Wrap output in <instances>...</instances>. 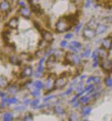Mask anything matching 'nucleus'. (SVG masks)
<instances>
[{
	"label": "nucleus",
	"mask_w": 112,
	"mask_h": 121,
	"mask_svg": "<svg viewBox=\"0 0 112 121\" xmlns=\"http://www.w3.org/2000/svg\"><path fill=\"white\" fill-rule=\"evenodd\" d=\"M93 78H94V77H89L88 78V80H87L86 82H87V83H90V82H92V81H93Z\"/></svg>",
	"instance_id": "de8ad7c7"
},
{
	"label": "nucleus",
	"mask_w": 112,
	"mask_h": 121,
	"mask_svg": "<svg viewBox=\"0 0 112 121\" xmlns=\"http://www.w3.org/2000/svg\"><path fill=\"white\" fill-rule=\"evenodd\" d=\"M18 24H19V20L17 18L14 17V18H12L10 20V21L8 23V25L11 29H16L18 27Z\"/></svg>",
	"instance_id": "9b49d317"
},
{
	"label": "nucleus",
	"mask_w": 112,
	"mask_h": 121,
	"mask_svg": "<svg viewBox=\"0 0 112 121\" xmlns=\"http://www.w3.org/2000/svg\"><path fill=\"white\" fill-rule=\"evenodd\" d=\"M68 82V80L67 77H61L59 78H56L54 81V89H61L64 87Z\"/></svg>",
	"instance_id": "7ed1b4c3"
},
{
	"label": "nucleus",
	"mask_w": 112,
	"mask_h": 121,
	"mask_svg": "<svg viewBox=\"0 0 112 121\" xmlns=\"http://www.w3.org/2000/svg\"><path fill=\"white\" fill-rule=\"evenodd\" d=\"M22 73L23 74V75L25 77H31L33 73V69L31 66H27L23 68V70Z\"/></svg>",
	"instance_id": "4468645a"
},
{
	"label": "nucleus",
	"mask_w": 112,
	"mask_h": 121,
	"mask_svg": "<svg viewBox=\"0 0 112 121\" xmlns=\"http://www.w3.org/2000/svg\"><path fill=\"white\" fill-rule=\"evenodd\" d=\"M29 102H30L29 99H26V100H24V103L25 104H28L29 103Z\"/></svg>",
	"instance_id": "864d4df0"
},
{
	"label": "nucleus",
	"mask_w": 112,
	"mask_h": 121,
	"mask_svg": "<svg viewBox=\"0 0 112 121\" xmlns=\"http://www.w3.org/2000/svg\"><path fill=\"white\" fill-rule=\"evenodd\" d=\"M102 45L103 48L110 50L112 48V37H107L105 39H103L102 43Z\"/></svg>",
	"instance_id": "6e6552de"
},
{
	"label": "nucleus",
	"mask_w": 112,
	"mask_h": 121,
	"mask_svg": "<svg viewBox=\"0 0 112 121\" xmlns=\"http://www.w3.org/2000/svg\"><path fill=\"white\" fill-rule=\"evenodd\" d=\"M71 2L74 4L75 5H81V4L82 3L83 0H71Z\"/></svg>",
	"instance_id": "72a5a7b5"
},
{
	"label": "nucleus",
	"mask_w": 112,
	"mask_h": 121,
	"mask_svg": "<svg viewBox=\"0 0 112 121\" xmlns=\"http://www.w3.org/2000/svg\"><path fill=\"white\" fill-rule=\"evenodd\" d=\"M33 118V115L31 114V113H28L26 116L24 117V121H32Z\"/></svg>",
	"instance_id": "2f4dec72"
},
{
	"label": "nucleus",
	"mask_w": 112,
	"mask_h": 121,
	"mask_svg": "<svg viewBox=\"0 0 112 121\" xmlns=\"http://www.w3.org/2000/svg\"><path fill=\"white\" fill-rule=\"evenodd\" d=\"M34 86L35 87H36L37 89H39H39H42L44 87V84L41 82V81H37L34 83Z\"/></svg>",
	"instance_id": "cd10ccee"
},
{
	"label": "nucleus",
	"mask_w": 112,
	"mask_h": 121,
	"mask_svg": "<svg viewBox=\"0 0 112 121\" xmlns=\"http://www.w3.org/2000/svg\"><path fill=\"white\" fill-rule=\"evenodd\" d=\"M15 110H25V108L23 106L17 107V108H15Z\"/></svg>",
	"instance_id": "49530a36"
},
{
	"label": "nucleus",
	"mask_w": 112,
	"mask_h": 121,
	"mask_svg": "<svg viewBox=\"0 0 112 121\" xmlns=\"http://www.w3.org/2000/svg\"><path fill=\"white\" fill-rule=\"evenodd\" d=\"M107 29V26L106 25L104 24H99L98 25L97 27L95 29V32L97 35L102 34L103 33H105Z\"/></svg>",
	"instance_id": "ddd939ff"
},
{
	"label": "nucleus",
	"mask_w": 112,
	"mask_h": 121,
	"mask_svg": "<svg viewBox=\"0 0 112 121\" xmlns=\"http://www.w3.org/2000/svg\"><path fill=\"white\" fill-rule=\"evenodd\" d=\"M8 85V81L7 78L3 75H0V87L5 88Z\"/></svg>",
	"instance_id": "dca6fc26"
},
{
	"label": "nucleus",
	"mask_w": 112,
	"mask_h": 121,
	"mask_svg": "<svg viewBox=\"0 0 112 121\" xmlns=\"http://www.w3.org/2000/svg\"><path fill=\"white\" fill-rule=\"evenodd\" d=\"M98 25V24L96 22L95 20H90L88 23L86 24V27H88L89 29L95 30L96 28L97 27Z\"/></svg>",
	"instance_id": "a211bd4d"
},
{
	"label": "nucleus",
	"mask_w": 112,
	"mask_h": 121,
	"mask_svg": "<svg viewBox=\"0 0 112 121\" xmlns=\"http://www.w3.org/2000/svg\"><path fill=\"white\" fill-rule=\"evenodd\" d=\"M98 62H94V64H93V67L94 68H96L98 66Z\"/></svg>",
	"instance_id": "3c124183"
},
{
	"label": "nucleus",
	"mask_w": 112,
	"mask_h": 121,
	"mask_svg": "<svg viewBox=\"0 0 112 121\" xmlns=\"http://www.w3.org/2000/svg\"><path fill=\"white\" fill-rule=\"evenodd\" d=\"M71 28L72 26L69 24L65 16L60 18L56 24V31L58 33H64L68 31Z\"/></svg>",
	"instance_id": "f257e3e1"
},
{
	"label": "nucleus",
	"mask_w": 112,
	"mask_h": 121,
	"mask_svg": "<svg viewBox=\"0 0 112 121\" xmlns=\"http://www.w3.org/2000/svg\"><path fill=\"white\" fill-rule=\"evenodd\" d=\"M92 3V1L91 0H86V5H85V7L86 8H89L90 5Z\"/></svg>",
	"instance_id": "79ce46f5"
},
{
	"label": "nucleus",
	"mask_w": 112,
	"mask_h": 121,
	"mask_svg": "<svg viewBox=\"0 0 112 121\" xmlns=\"http://www.w3.org/2000/svg\"><path fill=\"white\" fill-rule=\"evenodd\" d=\"M54 97H55V96H54V95H50V96H48V97H46V98H44V101L45 102H48V100L51 99H52V98H54Z\"/></svg>",
	"instance_id": "a19ab883"
},
{
	"label": "nucleus",
	"mask_w": 112,
	"mask_h": 121,
	"mask_svg": "<svg viewBox=\"0 0 112 121\" xmlns=\"http://www.w3.org/2000/svg\"><path fill=\"white\" fill-rule=\"evenodd\" d=\"M19 12L22 16L26 18H29L31 16V11L25 7H23L20 10H19Z\"/></svg>",
	"instance_id": "f8f14e48"
},
{
	"label": "nucleus",
	"mask_w": 112,
	"mask_h": 121,
	"mask_svg": "<svg viewBox=\"0 0 112 121\" xmlns=\"http://www.w3.org/2000/svg\"><path fill=\"white\" fill-rule=\"evenodd\" d=\"M19 5H20V6H21L22 8H23V7H25V4H24L23 1H19Z\"/></svg>",
	"instance_id": "09e8293b"
},
{
	"label": "nucleus",
	"mask_w": 112,
	"mask_h": 121,
	"mask_svg": "<svg viewBox=\"0 0 112 121\" xmlns=\"http://www.w3.org/2000/svg\"><path fill=\"white\" fill-rule=\"evenodd\" d=\"M10 5L8 0H4L0 3V10L2 12H7L10 10Z\"/></svg>",
	"instance_id": "9d476101"
},
{
	"label": "nucleus",
	"mask_w": 112,
	"mask_h": 121,
	"mask_svg": "<svg viewBox=\"0 0 112 121\" xmlns=\"http://www.w3.org/2000/svg\"><path fill=\"white\" fill-rule=\"evenodd\" d=\"M81 27H82V24H79V25H77L76 29H75V32H76V33H78V31L79 30V29H81Z\"/></svg>",
	"instance_id": "a18cd8bd"
},
{
	"label": "nucleus",
	"mask_w": 112,
	"mask_h": 121,
	"mask_svg": "<svg viewBox=\"0 0 112 121\" xmlns=\"http://www.w3.org/2000/svg\"><path fill=\"white\" fill-rule=\"evenodd\" d=\"M78 118V116L75 114H71V116H70V120L71 121H77Z\"/></svg>",
	"instance_id": "c9c22d12"
},
{
	"label": "nucleus",
	"mask_w": 112,
	"mask_h": 121,
	"mask_svg": "<svg viewBox=\"0 0 112 121\" xmlns=\"http://www.w3.org/2000/svg\"><path fill=\"white\" fill-rule=\"evenodd\" d=\"M79 102H75L73 106L74 107V108H75V107H78L79 106Z\"/></svg>",
	"instance_id": "8fccbe9b"
},
{
	"label": "nucleus",
	"mask_w": 112,
	"mask_h": 121,
	"mask_svg": "<svg viewBox=\"0 0 112 121\" xmlns=\"http://www.w3.org/2000/svg\"><path fill=\"white\" fill-rule=\"evenodd\" d=\"M55 75L56 74H50L48 78L46 80V85H45V88L48 92H51L52 90H54V84L55 80L56 79Z\"/></svg>",
	"instance_id": "f03ea898"
},
{
	"label": "nucleus",
	"mask_w": 112,
	"mask_h": 121,
	"mask_svg": "<svg viewBox=\"0 0 112 121\" xmlns=\"http://www.w3.org/2000/svg\"><path fill=\"white\" fill-rule=\"evenodd\" d=\"M9 34H10L9 31H3L1 33V38L5 43H8L9 42V37H8Z\"/></svg>",
	"instance_id": "aec40b11"
},
{
	"label": "nucleus",
	"mask_w": 112,
	"mask_h": 121,
	"mask_svg": "<svg viewBox=\"0 0 112 121\" xmlns=\"http://www.w3.org/2000/svg\"><path fill=\"white\" fill-rule=\"evenodd\" d=\"M105 83L108 87H112V78L110 77H107L105 79Z\"/></svg>",
	"instance_id": "c756f323"
},
{
	"label": "nucleus",
	"mask_w": 112,
	"mask_h": 121,
	"mask_svg": "<svg viewBox=\"0 0 112 121\" xmlns=\"http://www.w3.org/2000/svg\"><path fill=\"white\" fill-rule=\"evenodd\" d=\"M72 90H73V87H69L68 89H67V91L66 92L64 93L63 95H68V94H69V93H71Z\"/></svg>",
	"instance_id": "ea45409f"
},
{
	"label": "nucleus",
	"mask_w": 112,
	"mask_h": 121,
	"mask_svg": "<svg viewBox=\"0 0 112 121\" xmlns=\"http://www.w3.org/2000/svg\"><path fill=\"white\" fill-rule=\"evenodd\" d=\"M39 100L38 99H33L32 102H31V105L32 106H36L38 104H39Z\"/></svg>",
	"instance_id": "f704fd0d"
},
{
	"label": "nucleus",
	"mask_w": 112,
	"mask_h": 121,
	"mask_svg": "<svg viewBox=\"0 0 112 121\" xmlns=\"http://www.w3.org/2000/svg\"><path fill=\"white\" fill-rule=\"evenodd\" d=\"M67 45V42L66 41H63L61 43V46L62 48H65L66 46Z\"/></svg>",
	"instance_id": "37998d69"
},
{
	"label": "nucleus",
	"mask_w": 112,
	"mask_h": 121,
	"mask_svg": "<svg viewBox=\"0 0 112 121\" xmlns=\"http://www.w3.org/2000/svg\"><path fill=\"white\" fill-rule=\"evenodd\" d=\"M40 33H41V35H42V37H43V39H44V41H47L48 43H52V42H53V35L51 34L50 32L46 31V30H45L43 29V30L40 32Z\"/></svg>",
	"instance_id": "0eeeda50"
},
{
	"label": "nucleus",
	"mask_w": 112,
	"mask_h": 121,
	"mask_svg": "<svg viewBox=\"0 0 112 121\" xmlns=\"http://www.w3.org/2000/svg\"><path fill=\"white\" fill-rule=\"evenodd\" d=\"M90 49H86L82 54H81V56L82 57H86V58H88L90 55Z\"/></svg>",
	"instance_id": "c85d7f7f"
},
{
	"label": "nucleus",
	"mask_w": 112,
	"mask_h": 121,
	"mask_svg": "<svg viewBox=\"0 0 112 121\" xmlns=\"http://www.w3.org/2000/svg\"><path fill=\"white\" fill-rule=\"evenodd\" d=\"M19 91V88L16 85H10L8 88V91L10 94H15Z\"/></svg>",
	"instance_id": "6ab92c4d"
},
{
	"label": "nucleus",
	"mask_w": 112,
	"mask_h": 121,
	"mask_svg": "<svg viewBox=\"0 0 112 121\" xmlns=\"http://www.w3.org/2000/svg\"><path fill=\"white\" fill-rule=\"evenodd\" d=\"M65 58H67L71 62L72 65L73 64H79L80 63V58L78 56V55L75 54L74 53H67L65 54Z\"/></svg>",
	"instance_id": "20e7f679"
},
{
	"label": "nucleus",
	"mask_w": 112,
	"mask_h": 121,
	"mask_svg": "<svg viewBox=\"0 0 112 121\" xmlns=\"http://www.w3.org/2000/svg\"><path fill=\"white\" fill-rule=\"evenodd\" d=\"M3 103H8V104H16L17 103L18 100L15 97H10V98H5L3 99Z\"/></svg>",
	"instance_id": "4be33fe9"
},
{
	"label": "nucleus",
	"mask_w": 112,
	"mask_h": 121,
	"mask_svg": "<svg viewBox=\"0 0 112 121\" xmlns=\"http://www.w3.org/2000/svg\"><path fill=\"white\" fill-rule=\"evenodd\" d=\"M91 110L92 109L90 108H86L85 109H84L82 111V116H88L90 114V113L91 112Z\"/></svg>",
	"instance_id": "bb28decb"
},
{
	"label": "nucleus",
	"mask_w": 112,
	"mask_h": 121,
	"mask_svg": "<svg viewBox=\"0 0 112 121\" xmlns=\"http://www.w3.org/2000/svg\"><path fill=\"white\" fill-rule=\"evenodd\" d=\"M9 60H10V63L14 65H20L22 63V61L16 56H14V55L10 56Z\"/></svg>",
	"instance_id": "2eb2a0df"
},
{
	"label": "nucleus",
	"mask_w": 112,
	"mask_h": 121,
	"mask_svg": "<svg viewBox=\"0 0 112 121\" xmlns=\"http://www.w3.org/2000/svg\"><path fill=\"white\" fill-rule=\"evenodd\" d=\"M101 60V66L103 69V70L107 71V72L112 71V61L108 60L107 58L103 59V60Z\"/></svg>",
	"instance_id": "39448f33"
},
{
	"label": "nucleus",
	"mask_w": 112,
	"mask_h": 121,
	"mask_svg": "<svg viewBox=\"0 0 112 121\" xmlns=\"http://www.w3.org/2000/svg\"><path fill=\"white\" fill-rule=\"evenodd\" d=\"M84 78H86V76H85V75H84V76H82V77H81L80 78H81V80H82V79H84Z\"/></svg>",
	"instance_id": "5fc2aeb1"
},
{
	"label": "nucleus",
	"mask_w": 112,
	"mask_h": 121,
	"mask_svg": "<svg viewBox=\"0 0 112 121\" xmlns=\"http://www.w3.org/2000/svg\"><path fill=\"white\" fill-rule=\"evenodd\" d=\"M5 96V93H2L0 91V97H4Z\"/></svg>",
	"instance_id": "603ef678"
},
{
	"label": "nucleus",
	"mask_w": 112,
	"mask_h": 121,
	"mask_svg": "<svg viewBox=\"0 0 112 121\" xmlns=\"http://www.w3.org/2000/svg\"><path fill=\"white\" fill-rule=\"evenodd\" d=\"M31 95L35 96V97H37V96L39 95H40V92H39V89L38 90H36V91H33V92H31Z\"/></svg>",
	"instance_id": "58836bf2"
},
{
	"label": "nucleus",
	"mask_w": 112,
	"mask_h": 121,
	"mask_svg": "<svg viewBox=\"0 0 112 121\" xmlns=\"http://www.w3.org/2000/svg\"><path fill=\"white\" fill-rule=\"evenodd\" d=\"M53 54L56 57V58H61L64 54V52L63 50L62 49H56L54 52Z\"/></svg>",
	"instance_id": "5701e85b"
},
{
	"label": "nucleus",
	"mask_w": 112,
	"mask_h": 121,
	"mask_svg": "<svg viewBox=\"0 0 112 121\" xmlns=\"http://www.w3.org/2000/svg\"><path fill=\"white\" fill-rule=\"evenodd\" d=\"M54 111L56 114H59V115H63L65 114V110L61 106H55L54 107Z\"/></svg>",
	"instance_id": "412c9836"
},
{
	"label": "nucleus",
	"mask_w": 112,
	"mask_h": 121,
	"mask_svg": "<svg viewBox=\"0 0 112 121\" xmlns=\"http://www.w3.org/2000/svg\"><path fill=\"white\" fill-rule=\"evenodd\" d=\"M93 89H94V85H88V87H86L85 89H84V92H87V91H90V90Z\"/></svg>",
	"instance_id": "4c0bfd02"
},
{
	"label": "nucleus",
	"mask_w": 112,
	"mask_h": 121,
	"mask_svg": "<svg viewBox=\"0 0 112 121\" xmlns=\"http://www.w3.org/2000/svg\"><path fill=\"white\" fill-rule=\"evenodd\" d=\"M82 89H83V82L82 81H81V82L78 84V87H76V91L78 93L81 92V91H82Z\"/></svg>",
	"instance_id": "473e14b6"
},
{
	"label": "nucleus",
	"mask_w": 112,
	"mask_h": 121,
	"mask_svg": "<svg viewBox=\"0 0 112 121\" xmlns=\"http://www.w3.org/2000/svg\"><path fill=\"white\" fill-rule=\"evenodd\" d=\"M33 24H34V26L36 28V29H37L39 31V33L43 30V29H42V27L41 26V25L39 24V23L38 22H36L35 20H34L33 21Z\"/></svg>",
	"instance_id": "7c9ffc66"
},
{
	"label": "nucleus",
	"mask_w": 112,
	"mask_h": 121,
	"mask_svg": "<svg viewBox=\"0 0 112 121\" xmlns=\"http://www.w3.org/2000/svg\"><path fill=\"white\" fill-rule=\"evenodd\" d=\"M73 37V35L71 33H69V34H67L65 36V39H70Z\"/></svg>",
	"instance_id": "c03bdc74"
},
{
	"label": "nucleus",
	"mask_w": 112,
	"mask_h": 121,
	"mask_svg": "<svg viewBox=\"0 0 112 121\" xmlns=\"http://www.w3.org/2000/svg\"><path fill=\"white\" fill-rule=\"evenodd\" d=\"M98 3L107 8H111L112 6V0H98Z\"/></svg>",
	"instance_id": "f3484780"
},
{
	"label": "nucleus",
	"mask_w": 112,
	"mask_h": 121,
	"mask_svg": "<svg viewBox=\"0 0 112 121\" xmlns=\"http://www.w3.org/2000/svg\"><path fill=\"white\" fill-rule=\"evenodd\" d=\"M93 81L94 82V84H98V83H100V82H101V78L99 77H94Z\"/></svg>",
	"instance_id": "e433bc0d"
},
{
	"label": "nucleus",
	"mask_w": 112,
	"mask_h": 121,
	"mask_svg": "<svg viewBox=\"0 0 112 121\" xmlns=\"http://www.w3.org/2000/svg\"><path fill=\"white\" fill-rule=\"evenodd\" d=\"M97 35L95 30L89 29L88 27H86L83 30V36L88 39H91L94 38Z\"/></svg>",
	"instance_id": "423d86ee"
},
{
	"label": "nucleus",
	"mask_w": 112,
	"mask_h": 121,
	"mask_svg": "<svg viewBox=\"0 0 112 121\" xmlns=\"http://www.w3.org/2000/svg\"><path fill=\"white\" fill-rule=\"evenodd\" d=\"M97 53L98 58H99V60H103L107 58L109 53L107 52V49L104 48H99L97 50Z\"/></svg>",
	"instance_id": "1a4fd4ad"
},
{
	"label": "nucleus",
	"mask_w": 112,
	"mask_h": 121,
	"mask_svg": "<svg viewBox=\"0 0 112 121\" xmlns=\"http://www.w3.org/2000/svg\"><path fill=\"white\" fill-rule=\"evenodd\" d=\"M70 45L73 47V48H75L77 49L78 51L80 50V49H82V47L81 43L78 42V41H72V42L71 43V45Z\"/></svg>",
	"instance_id": "b1692460"
},
{
	"label": "nucleus",
	"mask_w": 112,
	"mask_h": 121,
	"mask_svg": "<svg viewBox=\"0 0 112 121\" xmlns=\"http://www.w3.org/2000/svg\"><path fill=\"white\" fill-rule=\"evenodd\" d=\"M44 54H45V51L44 50V49H39L37 52H36V53H35V56L38 58H42V57L44 56Z\"/></svg>",
	"instance_id": "a878e982"
},
{
	"label": "nucleus",
	"mask_w": 112,
	"mask_h": 121,
	"mask_svg": "<svg viewBox=\"0 0 112 121\" xmlns=\"http://www.w3.org/2000/svg\"><path fill=\"white\" fill-rule=\"evenodd\" d=\"M3 118H4V120L5 121H10L13 120L12 115L10 113H8V112L5 113V114H4V116H3Z\"/></svg>",
	"instance_id": "393cba45"
}]
</instances>
